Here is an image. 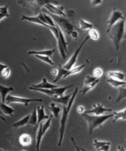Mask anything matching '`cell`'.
Listing matches in <instances>:
<instances>
[{"label":"cell","mask_w":126,"mask_h":151,"mask_svg":"<svg viewBox=\"0 0 126 151\" xmlns=\"http://www.w3.org/2000/svg\"><path fill=\"white\" fill-rule=\"evenodd\" d=\"M125 19H121L117 24H115L111 28L110 31L108 33L110 40L114 44L116 50H119L121 41L125 38Z\"/></svg>","instance_id":"1"},{"label":"cell","mask_w":126,"mask_h":151,"mask_svg":"<svg viewBox=\"0 0 126 151\" xmlns=\"http://www.w3.org/2000/svg\"><path fill=\"white\" fill-rule=\"evenodd\" d=\"M82 116L88 124V133L91 135L93 134L94 129L101 127L108 119L113 118L114 115H113V113H110V114H104V115H100V116H96V115H90V114L83 113L82 114Z\"/></svg>","instance_id":"2"},{"label":"cell","mask_w":126,"mask_h":151,"mask_svg":"<svg viewBox=\"0 0 126 151\" xmlns=\"http://www.w3.org/2000/svg\"><path fill=\"white\" fill-rule=\"evenodd\" d=\"M77 92H78V88H76V90L74 91L73 94L71 96V98L69 100V103L67 104V106H63L62 108V114H61V118H60V135H59V141H58V146L61 145L62 139L64 138V133H65V129H66V124L67 122V119L69 116V113L71 111V107L73 105L75 97L77 96Z\"/></svg>","instance_id":"3"},{"label":"cell","mask_w":126,"mask_h":151,"mask_svg":"<svg viewBox=\"0 0 126 151\" xmlns=\"http://www.w3.org/2000/svg\"><path fill=\"white\" fill-rule=\"evenodd\" d=\"M52 19L55 20V23L57 24L56 26H58V28L63 32V34L66 33L67 35H71V33L75 30L74 29V26L66 19V18L53 15V19Z\"/></svg>","instance_id":"4"},{"label":"cell","mask_w":126,"mask_h":151,"mask_svg":"<svg viewBox=\"0 0 126 151\" xmlns=\"http://www.w3.org/2000/svg\"><path fill=\"white\" fill-rule=\"evenodd\" d=\"M52 118H53V116L50 115L49 119H47L45 123H40V124L37 135H36V151L40 150V143L42 141V138H43L45 134L46 133V131L48 130V129L50 127Z\"/></svg>","instance_id":"5"},{"label":"cell","mask_w":126,"mask_h":151,"mask_svg":"<svg viewBox=\"0 0 126 151\" xmlns=\"http://www.w3.org/2000/svg\"><path fill=\"white\" fill-rule=\"evenodd\" d=\"M43 100L40 98H24V97H14L12 95H7L5 98V102L4 103L7 104H10V103H21L24 104V106H28L29 103H33V102H40L41 103Z\"/></svg>","instance_id":"6"},{"label":"cell","mask_w":126,"mask_h":151,"mask_svg":"<svg viewBox=\"0 0 126 151\" xmlns=\"http://www.w3.org/2000/svg\"><path fill=\"white\" fill-rule=\"evenodd\" d=\"M89 39V37H88V35H87V37L84 39V40L82 41V43L78 46V48L76 50V51L74 52V54L71 55V57H70V59L68 60V61L66 62L65 65H63L62 67L64 68V69H66V70H71V68L74 66V65L76 64V62H77V57H78V55H79V53H80V51H81V50L82 49V47L84 46V45H85V43L88 41V40Z\"/></svg>","instance_id":"7"},{"label":"cell","mask_w":126,"mask_h":151,"mask_svg":"<svg viewBox=\"0 0 126 151\" xmlns=\"http://www.w3.org/2000/svg\"><path fill=\"white\" fill-rule=\"evenodd\" d=\"M125 17H124V14L121 13L120 11L118 10V9H114L111 15H110L109 20L107 22V33H109L111 29V28L113 27L114 25L117 22H119L121 19H124Z\"/></svg>","instance_id":"8"},{"label":"cell","mask_w":126,"mask_h":151,"mask_svg":"<svg viewBox=\"0 0 126 151\" xmlns=\"http://www.w3.org/2000/svg\"><path fill=\"white\" fill-rule=\"evenodd\" d=\"M44 7L49 11L50 13H51L53 15H56V16H60L65 18L66 14L63 11V7L59 5H54L51 4H45Z\"/></svg>","instance_id":"9"},{"label":"cell","mask_w":126,"mask_h":151,"mask_svg":"<svg viewBox=\"0 0 126 151\" xmlns=\"http://www.w3.org/2000/svg\"><path fill=\"white\" fill-rule=\"evenodd\" d=\"M113 110L110 109V108H104V106L101 104V103H98V104H95L93 108H92L91 110L89 111H85L86 114H94L96 116H100V115H104V113H111Z\"/></svg>","instance_id":"10"},{"label":"cell","mask_w":126,"mask_h":151,"mask_svg":"<svg viewBox=\"0 0 126 151\" xmlns=\"http://www.w3.org/2000/svg\"><path fill=\"white\" fill-rule=\"evenodd\" d=\"M93 147L98 151H109L110 143L106 142V141H99L97 139H94Z\"/></svg>","instance_id":"11"},{"label":"cell","mask_w":126,"mask_h":151,"mask_svg":"<svg viewBox=\"0 0 126 151\" xmlns=\"http://www.w3.org/2000/svg\"><path fill=\"white\" fill-rule=\"evenodd\" d=\"M32 87H35V88H41V89H50V90H51V89H54V88H56V87H58L59 86H57V85H55V84H52V83H50L48 81H46V78L44 77L43 78V80L42 81L40 82V83H38V84H35L33 86H31Z\"/></svg>","instance_id":"12"},{"label":"cell","mask_w":126,"mask_h":151,"mask_svg":"<svg viewBox=\"0 0 126 151\" xmlns=\"http://www.w3.org/2000/svg\"><path fill=\"white\" fill-rule=\"evenodd\" d=\"M36 112H37V125L42 123V121L49 119L50 116L45 113L44 106H38L36 108Z\"/></svg>","instance_id":"13"},{"label":"cell","mask_w":126,"mask_h":151,"mask_svg":"<svg viewBox=\"0 0 126 151\" xmlns=\"http://www.w3.org/2000/svg\"><path fill=\"white\" fill-rule=\"evenodd\" d=\"M55 52V49H52V50H30L29 51L27 54L28 55H45V56H48L50 57L52 55L54 54Z\"/></svg>","instance_id":"14"},{"label":"cell","mask_w":126,"mask_h":151,"mask_svg":"<svg viewBox=\"0 0 126 151\" xmlns=\"http://www.w3.org/2000/svg\"><path fill=\"white\" fill-rule=\"evenodd\" d=\"M106 75L109 78L119 80V81H125V74L121 71H109L107 72Z\"/></svg>","instance_id":"15"},{"label":"cell","mask_w":126,"mask_h":151,"mask_svg":"<svg viewBox=\"0 0 126 151\" xmlns=\"http://www.w3.org/2000/svg\"><path fill=\"white\" fill-rule=\"evenodd\" d=\"M14 88L12 86L7 87V86H3L0 84V97H1V102L4 103L5 102V98L7 97V95H9V93L13 91Z\"/></svg>","instance_id":"16"},{"label":"cell","mask_w":126,"mask_h":151,"mask_svg":"<svg viewBox=\"0 0 126 151\" xmlns=\"http://www.w3.org/2000/svg\"><path fill=\"white\" fill-rule=\"evenodd\" d=\"M21 20H26V21L31 22V23H34V24H40V25H42V26H45V27L48 28L49 29L50 26H48L47 24H44L43 22H41L39 18L37 16L35 17H29V16H25V15H22L21 16Z\"/></svg>","instance_id":"17"},{"label":"cell","mask_w":126,"mask_h":151,"mask_svg":"<svg viewBox=\"0 0 126 151\" xmlns=\"http://www.w3.org/2000/svg\"><path fill=\"white\" fill-rule=\"evenodd\" d=\"M71 86H72V84L69 85V86H63V87H60V86H58V87H56V88L51 89V90H52V92H53V93H54V97H61V96H63L64 92H66L67 89L71 88Z\"/></svg>","instance_id":"18"},{"label":"cell","mask_w":126,"mask_h":151,"mask_svg":"<svg viewBox=\"0 0 126 151\" xmlns=\"http://www.w3.org/2000/svg\"><path fill=\"white\" fill-rule=\"evenodd\" d=\"M0 111H1V113H5L7 115H9V116H13V114L14 113V108H12L11 107H9V106H8V105H6V103H0Z\"/></svg>","instance_id":"19"},{"label":"cell","mask_w":126,"mask_h":151,"mask_svg":"<svg viewBox=\"0 0 126 151\" xmlns=\"http://www.w3.org/2000/svg\"><path fill=\"white\" fill-rule=\"evenodd\" d=\"M19 143L24 146L30 145L32 143V139L28 134H23L19 137Z\"/></svg>","instance_id":"20"},{"label":"cell","mask_w":126,"mask_h":151,"mask_svg":"<svg viewBox=\"0 0 126 151\" xmlns=\"http://www.w3.org/2000/svg\"><path fill=\"white\" fill-rule=\"evenodd\" d=\"M107 82L109 83L112 86H114L115 88H119V87H125L126 82L125 81H119V80H115L112 78H109L107 80Z\"/></svg>","instance_id":"21"},{"label":"cell","mask_w":126,"mask_h":151,"mask_svg":"<svg viewBox=\"0 0 126 151\" xmlns=\"http://www.w3.org/2000/svg\"><path fill=\"white\" fill-rule=\"evenodd\" d=\"M85 66H86L85 64H83V65H78V66H73L71 70H67V72H66V74H65V76H63V78H66V77H67L68 76H70V75H73V74H76V73H79L81 70H82V69H83Z\"/></svg>","instance_id":"22"},{"label":"cell","mask_w":126,"mask_h":151,"mask_svg":"<svg viewBox=\"0 0 126 151\" xmlns=\"http://www.w3.org/2000/svg\"><path fill=\"white\" fill-rule=\"evenodd\" d=\"M66 72H67V70L64 69L61 65H58V67L56 68V75H55L56 78L53 81V82L55 83V82H57V81H59L60 78H63V76H65Z\"/></svg>","instance_id":"23"},{"label":"cell","mask_w":126,"mask_h":151,"mask_svg":"<svg viewBox=\"0 0 126 151\" xmlns=\"http://www.w3.org/2000/svg\"><path fill=\"white\" fill-rule=\"evenodd\" d=\"M113 117H114V119L113 120V123H115L116 121L122 119V120H125L126 118V113H125V108H124L123 110H121L120 112H114L113 113Z\"/></svg>","instance_id":"24"},{"label":"cell","mask_w":126,"mask_h":151,"mask_svg":"<svg viewBox=\"0 0 126 151\" xmlns=\"http://www.w3.org/2000/svg\"><path fill=\"white\" fill-rule=\"evenodd\" d=\"M70 98H71V96H61V97H52L53 101H55V103H61L63 106H67Z\"/></svg>","instance_id":"25"},{"label":"cell","mask_w":126,"mask_h":151,"mask_svg":"<svg viewBox=\"0 0 126 151\" xmlns=\"http://www.w3.org/2000/svg\"><path fill=\"white\" fill-rule=\"evenodd\" d=\"M30 115L25 116L24 118H23V119H21L20 120H19V121H17L15 123H14L12 126H13L14 128H19V127H22V126L26 125V124H28V122H29V120H30Z\"/></svg>","instance_id":"26"},{"label":"cell","mask_w":126,"mask_h":151,"mask_svg":"<svg viewBox=\"0 0 126 151\" xmlns=\"http://www.w3.org/2000/svg\"><path fill=\"white\" fill-rule=\"evenodd\" d=\"M79 27L82 30H87V29H93V24L89 22L86 21L85 19H80V21H79Z\"/></svg>","instance_id":"27"},{"label":"cell","mask_w":126,"mask_h":151,"mask_svg":"<svg viewBox=\"0 0 126 151\" xmlns=\"http://www.w3.org/2000/svg\"><path fill=\"white\" fill-rule=\"evenodd\" d=\"M48 108L51 111L52 116H55V118H59V114L60 113V108L58 106H56L55 103H50Z\"/></svg>","instance_id":"28"},{"label":"cell","mask_w":126,"mask_h":151,"mask_svg":"<svg viewBox=\"0 0 126 151\" xmlns=\"http://www.w3.org/2000/svg\"><path fill=\"white\" fill-rule=\"evenodd\" d=\"M28 124L37 126V112H36V108H34L33 112H32L30 117V120L28 122Z\"/></svg>","instance_id":"29"},{"label":"cell","mask_w":126,"mask_h":151,"mask_svg":"<svg viewBox=\"0 0 126 151\" xmlns=\"http://www.w3.org/2000/svg\"><path fill=\"white\" fill-rule=\"evenodd\" d=\"M99 82V79H97L96 81H94L93 82H92V83L88 84V85H87V86H84V88L82 89V95H85V94H86L89 90L93 89V87L96 86Z\"/></svg>","instance_id":"30"},{"label":"cell","mask_w":126,"mask_h":151,"mask_svg":"<svg viewBox=\"0 0 126 151\" xmlns=\"http://www.w3.org/2000/svg\"><path fill=\"white\" fill-rule=\"evenodd\" d=\"M37 59L40 60L41 61H43L46 64H49L50 65H54L55 63L52 60L50 59V57H48V56H45V55H35Z\"/></svg>","instance_id":"31"},{"label":"cell","mask_w":126,"mask_h":151,"mask_svg":"<svg viewBox=\"0 0 126 151\" xmlns=\"http://www.w3.org/2000/svg\"><path fill=\"white\" fill-rule=\"evenodd\" d=\"M9 16V10H8V7L7 6H2L0 7V21L4 19Z\"/></svg>","instance_id":"32"},{"label":"cell","mask_w":126,"mask_h":151,"mask_svg":"<svg viewBox=\"0 0 126 151\" xmlns=\"http://www.w3.org/2000/svg\"><path fill=\"white\" fill-rule=\"evenodd\" d=\"M88 37L90 38V39H92L93 40H98L99 39V32L96 30V29H90L89 30V32H88Z\"/></svg>","instance_id":"33"},{"label":"cell","mask_w":126,"mask_h":151,"mask_svg":"<svg viewBox=\"0 0 126 151\" xmlns=\"http://www.w3.org/2000/svg\"><path fill=\"white\" fill-rule=\"evenodd\" d=\"M104 74V71L103 70L101 69V68H94L93 70V76L94 78H96V79H99Z\"/></svg>","instance_id":"34"},{"label":"cell","mask_w":126,"mask_h":151,"mask_svg":"<svg viewBox=\"0 0 126 151\" xmlns=\"http://www.w3.org/2000/svg\"><path fill=\"white\" fill-rule=\"evenodd\" d=\"M43 15H44L45 19V22H46V24L50 27H55V24L54 23V20L52 19V18L48 14H43Z\"/></svg>","instance_id":"35"},{"label":"cell","mask_w":126,"mask_h":151,"mask_svg":"<svg viewBox=\"0 0 126 151\" xmlns=\"http://www.w3.org/2000/svg\"><path fill=\"white\" fill-rule=\"evenodd\" d=\"M97 79L96 78H94L93 76H87L86 77H85V79H84V81H83V84H84V86H87L88 84H90V83H92L94 81H96Z\"/></svg>","instance_id":"36"},{"label":"cell","mask_w":126,"mask_h":151,"mask_svg":"<svg viewBox=\"0 0 126 151\" xmlns=\"http://www.w3.org/2000/svg\"><path fill=\"white\" fill-rule=\"evenodd\" d=\"M49 29H50V31L53 33V35H54L55 39L57 40L58 37H59V28L55 25V27H49Z\"/></svg>","instance_id":"37"},{"label":"cell","mask_w":126,"mask_h":151,"mask_svg":"<svg viewBox=\"0 0 126 151\" xmlns=\"http://www.w3.org/2000/svg\"><path fill=\"white\" fill-rule=\"evenodd\" d=\"M10 75V68L9 67V66H7L4 70L2 71V73H1V75L2 76H4V78H8L9 76Z\"/></svg>","instance_id":"38"},{"label":"cell","mask_w":126,"mask_h":151,"mask_svg":"<svg viewBox=\"0 0 126 151\" xmlns=\"http://www.w3.org/2000/svg\"><path fill=\"white\" fill-rule=\"evenodd\" d=\"M77 113H80V114L82 115V114H83V113H85V111H86V110H85V108H84L83 106H78L77 108Z\"/></svg>","instance_id":"39"},{"label":"cell","mask_w":126,"mask_h":151,"mask_svg":"<svg viewBox=\"0 0 126 151\" xmlns=\"http://www.w3.org/2000/svg\"><path fill=\"white\" fill-rule=\"evenodd\" d=\"M70 36H71L72 39H74V40H77V38H78V32H77V30H74L73 32L71 33Z\"/></svg>","instance_id":"40"},{"label":"cell","mask_w":126,"mask_h":151,"mask_svg":"<svg viewBox=\"0 0 126 151\" xmlns=\"http://www.w3.org/2000/svg\"><path fill=\"white\" fill-rule=\"evenodd\" d=\"M92 5L95 6V5H99L100 4H102L103 3V1L102 0H93L92 2Z\"/></svg>","instance_id":"41"},{"label":"cell","mask_w":126,"mask_h":151,"mask_svg":"<svg viewBox=\"0 0 126 151\" xmlns=\"http://www.w3.org/2000/svg\"><path fill=\"white\" fill-rule=\"evenodd\" d=\"M71 141H72V143H73V145H74V147H75L76 150H77V151H81V150H80V149L78 148V146H77V144H76V142L74 141V139H73V138H71Z\"/></svg>","instance_id":"42"},{"label":"cell","mask_w":126,"mask_h":151,"mask_svg":"<svg viewBox=\"0 0 126 151\" xmlns=\"http://www.w3.org/2000/svg\"><path fill=\"white\" fill-rule=\"evenodd\" d=\"M7 66H8V65H4V64H1V63H0V75H1V73H2V71L4 70Z\"/></svg>","instance_id":"43"},{"label":"cell","mask_w":126,"mask_h":151,"mask_svg":"<svg viewBox=\"0 0 126 151\" xmlns=\"http://www.w3.org/2000/svg\"><path fill=\"white\" fill-rule=\"evenodd\" d=\"M118 151H125V147L122 145H119L118 146Z\"/></svg>","instance_id":"44"},{"label":"cell","mask_w":126,"mask_h":151,"mask_svg":"<svg viewBox=\"0 0 126 151\" xmlns=\"http://www.w3.org/2000/svg\"><path fill=\"white\" fill-rule=\"evenodd\" d=\"M78 148L80 149V150H81V151H88L87 150H85L84 148H82V147H79V146H78Z\"/></svg>","instance_id":"45"},{"label":"cell","mask_w":126,"mask_h":151,"mask_svg":"<svg viewBox=\"0 0 126 151\" xmlns=\"http://www.w3.org/2000/svg\"><path fill=\"white\" fill-rule=\"evenodd\" d=\"M1 113H1V111H0V115H1Z\"/></svg>","instance_id":"46"},{"label":"cell","mask_w":126,"mask_h":151,"mask_svg":"<svg viewBox=\"0 0 126 151\" xmlns=\"http://www.w3.org/2000/svg\"><path fill=\"white\" fill-rule=\"evenodd\" d=\"M0 151H4V150H0Z\"/></svg>","instance_id":"47"},{"label":"cell","mask_w":126,"mask_h":151,"mask_svg":"<svg viewBox=\"0 0 126 151\" xmlns=\"http://www.w3.org/2000/svg\"><path fill=\"white\" fill-rule=\"evenodd\" d=\"M22 151H26V150H22Z\"/></svg>","instance_id":"48"},{"label":"cell","mask_w":126,"mask_h":151,"mask_svg":"<svg viewBox=\"0 0 126 151\" xmlns=\"http://www.w3.org/2000/svg\"><path fill=\"white\" fill-rule=\"evenodd\" d=\"M0 99H1V97H0Z\"/></svg>","instance_id":"49"}]
</instances>
